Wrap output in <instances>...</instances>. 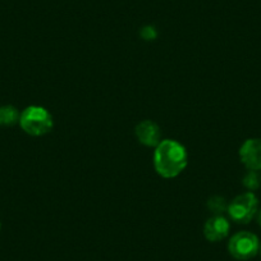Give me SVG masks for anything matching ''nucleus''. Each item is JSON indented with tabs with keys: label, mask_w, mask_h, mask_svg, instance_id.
<instances>
[{
	"label": "nucleus",
	"mask_w": 261,
	"mask_h": 261,
	"mask_svg": "<svg viewBox=\"0 0 261 261\" xmlns=\"http://www.w3.org/2000/svg\"><path fill=\"white\" fill-rule=\"evenodd\" d=\"M155 172L165 179H172L178 177L188 164V152L180 142L175 140H162L155 147L154 156Z\"/></svg>",
	"instance_id": "nucleus-1"
},
{
	"label": "nucleus",
	"mask_w": 261,
	"mask_h": 261,
	"mask_svg": "<svg viewBox=\"0 0 261 261\" xmlns=\"http://www.w3.org/2000/svg\"><path fill=\"white\" fill-rule=\"evenodd\" d=\"M19 125L24 134L34 137L45 136L54 127L53 115L46 108L40 105H30L19 115Z\"/></svg>",
	"instance_id": "nucleus-2"
},
{
	"label": "nucleus",
	"mask_w": 261,
	"mask_h": 261,
	"mask_svg": "<svg viewBox=\"0 0 261 261\" xmlns=\"http://www.w3.org/2000/svg\"><path fill=\"white\" fill-rule=\"evenodd\" d=\"M228 215L237 224H248L258 213L257 196L251 191L236 196L228 204Z\"/></svg>",
	"instance_id": "nucleus-3"
},
{
	"label": "nucleus",
	"mask_w": 261,
	"mask_h": 261,
	"mask_svg": "<svg viewBox=\"0 0 261 261\" xmlns=\"http://www.w3.org/2000/svg\"><path fill=\"white\" fill-rule=\"evenodd\" d=\"M228 251L236 260H251L260 251V241L255 233L248 232V230H241L229 240Z\"/></svg>",
	"instance_id": "nucleus-4"
},
{
	"label": "nucleus",
	"mask_w": 261,
	"mask_h": 261,
	"mask_svg": "<svg viewBox=\"0 0 261 261\" xmlns=\"http://www.w3.org/2000/svg\"><path fill=\"white\" fill-rule=\"evenodd\" d=\"M240 160L247 170L261 172V139H247L245 140L240 147Z\"/></svg>",
	"instance_id": "nucleus-5"
},
{
	"label": "nucleus",
	"mask_w": 261,
	"mask_h": 261,
	"mask_svg": "<svg viewBox=\"0 0 261 261\" xmlns=\"http://www.w3.org/2000/svg\"><path fill=\"white\" fill-rule=\"evenodd\" d=\"M140 144L147 147H156L162 142V129L154 120H142L136 125L135 129Z\"/></svg>",
	"instance_id": "nucleus-6"
},
{
	"label": "nucleus",
	"mask_w": 261,
	"mask_h": 261,
	"mask_svg": "<svg viewBox=\"0 0 261 261\" xmlns=\"http://www.w3.org/2000/svg\"><path fill=\"white\" fill-rule=\"evenodd\" d=\"M230 230L229 220L223 215H213L204 225V236L210 242H220L228 237Z\"/></svg>",
	"instance_id": "nucleus-7"
},
{
	"label": "nucleus",
	"mask_w": 261,
	"mask_h": 261,
	"mask_svg": "<svg viewBox=\"0 0 261 261\" xmlns=\"http://www.w3.org/2000/svg\"><path fill=\"white\" fill-rule=\"evenodd\" d=\"M19 115H21V113L13 105L0 107V125L12 127V125L17 124V123H19Z\"/></svg>",
	"instance_id": "nucleus-8"
},
{
	"label": "nucleus",
	"mask_w": 261,
	"mask_h": 261,
	"mask_svg": "<svg viewBox=\"0 0 261 261\" xmlns=\"http://www.w3.org/2000/svg\"><path fill=\"white\" fill-rule=\"evenodd\" d=\"M242 185L245 186L248 191H251V192L258 190L261 186L260 172H256V170H247V173H246L242 178Z\"/></svg>",
	"instance_id": "nucleus-9"
},
{
	"label": "nucleus",
	"mask_w": 261,
	"mask_h": 261,
	"mask_svg": "<svg viewBox=\"0 0 261 261\" xmlns=\"http://www.w3.org/2000/svg\"><path fill=\"white\" fill-rule=\"evenodd\" d=\"M207 207H209L210 212L214 213V215H223V213L227 212L228 204L224 197L213 196L212 199L207 201Z\"/></svg>",
	"instance_id": "nucleus-10"
},
{
	"label": "nucleus",
	"mask_w": 261,
	"mask_h": 261,
	"mask_svg": "<svg viewBox=\"0 0 261 261\" xmlns=\"http://www.w3.org/2000/svg\"><path fill=\"white\" fill-rule=\"evenodd\" d=\"M140 35L145 41H152L158 37V31L154 26H145L140 31Z\"/></svg>",
	"instance_id": "nucleus-11"
},
{
	"label": "nucleus",
	"mask_w": 261,
	"mask_h": 261,
	"mask_svg": "<svg viewBox=\"0 0 261 261\" xmlns=\"http://www.w3.org/2000/svg\"><path fill=\"white\" fill-rule=\"evenodd\" d=\"M257 223H258V225L261 227V209L258 210V213H257Z\"/></svg>",
	"instance_id": "nucleus-12"
},
{
	"label": "nucleus",
	"mask_w": 261,
	"mask_h": 261,
	"mask_svg": "<svg viewBox=\"0 0 261 261\" xmlns=\"http://www.w3.org/2000/svg\"><path fill=\"white\" fill-rule=\"evenodd\" d=\"M258 252H260V255H261V242H260V251H258Z\"/></svg>",
	"instance_id": "nucleus-13"
},
{
	"label": "nucleus",
	"mask_w": 261,
	"mask_h": 261,
	"mask_svg": "<svg viewBox=\"0 0 261 261\" xmlns=\"http://www.w3.org/2000/svg\"><path fill=\"white\" fill-rule=\"evenodd\" d=\"M0 228H2V223H0Z\"/></svg>",
	"instance_id": "nucleus-14"
}]
</instances>
